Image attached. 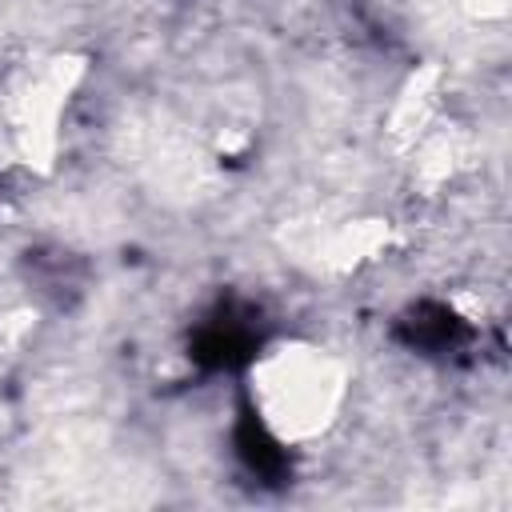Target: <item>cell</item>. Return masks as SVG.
<instances>
[{"instance_id":"cell-1","label":"cell","mask_w":512,"mask_h":512,"mask_svg":"<svg viewBox=\"0 0 512 512\" xmlns=\"http://www.w3.org/2000/svg\"><path fill=\"white\" fill-rule=\"evenodd\" d=\"M252 412L280 444L324 436L344 404V364L312 340H280L252 364Z\"/></svg>"}]
</instances>
